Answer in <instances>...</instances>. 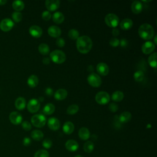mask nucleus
<instances>
[{"instance_id":"24","label":"nucleus","mask_w":157,"mask_h":157,"mask_svg":"<svg viewBox=\"0 0 157 157\" xmlns=\"http://www.w3.org/2000/svg\"><path fill=\"white\" fill-rule=\"evenodd\" d=\"M131 113L129 112H123L118 117V120L120 123H124L128 122L131 119Z\"/></svg>"},{"instance_id":"20","label":"nucleus","mask_w":157,"mask_h":157,"mask_svg":"<svg viewBox=\"0 0 157 157\" xmlns=\"http://www.w3.org/2000/svg\"><path fill=\"white\" fill-rule=\"evenodd\" d=\"M78 136L80 139L83 140H86L89 139L90 136V132L88 129L86 127L81 128L78 131Z\"/></svg>"},{"instance_id":"16","label":"nucleus","mask_w":157,"mask_h":157,"mask_svg":"<svg viewBox=\"0 0 157 157\" xmlns=\"http://www.w3.org/2000/svg\"><path fill=\"white\" fill-rule=\"evenodd\" d=\"M47 31L48 34L53 37H59L61 34V29L56 26H50Z\"/></svg>"},{"instance_id":"44","label":"nucleus","mask_w":157,"mask_h":157,"mask_svg":"<svg viewBox=\"0 0 157 157\" xmlns=\"http://www.w3.org/2000/svg\"><path fill=\"white\" fill-rule=\"evenodd\" d=\"M56 44L59 47H63L65 45V40L62 37H58L56 40Z\"/></svg>"},{"instance_id":"39","label":"nucleus","mask_w":157,"mask_h":157,"mask_svg":"<svg viewBox=\"0 0 157 157\" xmlns=\"http://www.w3.org/2000/svg\"><path fill=\"white\" fill-rule=\"evenodd\" d=\"M42 146L46 148H50L52 146V141L49 139H45L42 142Z\"/></svg>"},{"instance_id":"36","label":"nucleus","mask_w":157,"mask_h":157,"mask_svg":"<svg viewBox=\"0 0 157 157\" xmlns=\"http://www.w3.org/2000/svg\"><path fill=\"white\" fill-rule=\"evenodd\" d=\"M144 78V74L142 71H137L134 74V78L136 82H140Z\"/></svg>"},{"instance_id":"21","label":"nucleus","mask_w":157,"mask_h":157,"mask_svg":"<svg viewBox=\"0 0 157 157\" xmlns=\"http://www.w3.org/2000/svg\"><path fill=\"white\" fill-rule=\"evenodd\" d=\"M132 25H133V22L132 20L128 18L123 19L120 24V28L123 30H128L131 29Z\"/></svg>"},{"instance_id":"51","label":"nucleus","mask_w":157,"mask_h":157,"mask_svg":"<svg viewBox=\"0 0 157 157\" xmlns=\"http://www.w3.org/2000/svg\"><path fill=\"white\" fill-rule=\"evenodd\" d=\"M156 38H157V36L156 35H155V37H154V44L155 45H156V44H157V42H156Z\"/></svg>"},{"instance_id":"12","label":"nucleus","mask_w":157,"mask_h":157,"mask_svg":"<svg viewBox=\"0 0 157 157\" xmlns=\"http://www.w3.org/2000/svg\"><path fill=\"white\" fill-rule=\"evenodd\" d=\"M142 51L145 54L148 55L151 53L155 48V45L151 41H147L142 45Z\"/></svg>"},{"instance_id":"31","label":"nucleus","mask_w":157,"mask_h":157,"mask_svg":"<svg viewBox=\"0 0 157 157\" xmlns=\"http://www.w3.org/2000/svg\"><path fill=\"white\" fill-rule=\"evenodd\" d=\"M38 50L42 55H47L49 53L50 47L45 43H42L38 46Z\"/></svg>"},{"instance_id":"10","label":"nucleus","mask_w":157,"mask_h":157,"mask_svg":"<svg viewBox=\"0 0 157 157\" xmlns=\"http://www.w3.org/2000/svg\"><path fill=\"white\" fill-rule=\"evenodd\" d=\"M9 120L12 124L17 125L20 124L22 122L23 118L21 115L20 113L16 111H13L10 113Z\"/></svg>"},{"instance_id":"9","label":"nucleus","mask_w":157,"mask_h":157,"mask_svg":"<svg viewBox=\"0 0 157 157\" xmlns=\"http://www.w3.org/2000/svg\"><path fill=\"white\" fill-rule=\"evenodd\" d=\"M39 101L36 99H31L27 104L28 110L31 113H36L40 109Z\"/></svg>"},{"instance_id":"27","label":"nucleus","mask_w":157,"mask_h":157,"mask_svg":"<svg viewBox=\"0 0 157 157\" xmlns=\"http://www.w3.org/2000/svg\"><path fill=\"white\" fill-rule=\"evenodd\" d=\"M111 98L115 102H120L124 98V93L121 91H116L112 94Z\"/></svg>"},{"instance_id":"29","label":"nucleus","mask_w":157,"mask_h":157,"mask_svg":"<svg viewBox=\"0 0 157 157\" xmlns=\"http://www.w3.org/2000/svg\"><path fill=\"white\" fill-rule=\"evenodd\" d=\"M31 136L34 140L39 141L43 139L44 134L41 131L38 130V129H35L31 132Z\"/></svg>"},{"instance_id":"8","label":"nucleus","mask_w":157,"mask_h":157,"mask_svg":"<svg viewBox=\"0 0 157 157\" xmlns=\"http://www.w3.org/2000/svg\"><path fill=\"white\" fill-rule=\"evenodd\" d=\"M13 26L14 22L10 18H4L0 22V29L4 32L10 31L13 28Z\"/></svg>"},{"instance_id":"2","label":"nucleus","mask_w":157,"mask_h":157,"mask_svg":"<svg viewBox=\"0 0 157 157\" xmlns=\"http://www.w3.org/2000/svg\"><path fill=\"white\" fill-rule=\"evenodd\" d=\"M140 37L144 40L151 39L155 34L153 28L148 23H144L140 26L138 30Z\"/></svg>"},{"instance_id":"38","label":"nucleus","mask_w":157,"mask_h":157,"mask_svg":"<svg viewBox=\"0 0 157 157\" xmlns=\"http://www.w3.org/2000/svg\"><path fill=\"white\" fill-rule=\"evenodd\" d=\"M12 17L15 22L18 23L20 22L22 19V14L20 12L15 11L12 13Z\"/></svg>"},{"instance_id":"26","label":"nucleus","mask_w":157,"mask_h":157,"mask_svg":"<svg viewBox=\"0 0 157 157\" xmlns=\"http://www.w3.org/2000/svg\"><path fill=\"white\" fill-rule=\"evenodd\" d=\"M39 83V79L38 77L35 75H30L27 80V83L28 86L31 88H34L36 87Z\"/></svg>"},{"instance_id":"22","label":"nucleus","mask_w":157,"mask_h":157,"mask_svg":"<svg viewBox=\"0 0 157 157\" xmlns=\"http://www.w3.org/2000/svg\"><path fill=\"white\" fill-rule=\"evenodd\" d=\"M74 130V125L71 121H66L63 126V131L66 134H71Z\"/></svg>"},{"instance_id":"28","label":"nucleus","mask_w":157,"mask_h":157,"mask_svg":"<svg viewBox=\"0 0 157 157\" xmlns=\"http://www.w3.org/2000/svg\"><path fill=\"white\" fill-rule=\"evenodd\" d=\"M55 107L53 104L47 103L44 106V107L43 109V112H44V114L50 115H52L55 112Z\"/></svg>"},{"instance_id":"40","label":"nucleus","mask_w":157,"mask_h":157,"mask_svg":"<svg viewBox=\"0 0 157 157\" xmlns=\"http://www.w3.org/2000/svg\"><path fill=\"white\" fill-rule=\"evenodd\" d=\"M51 17H52V14L48 10L44 11L42 13V18L44 20H46V21L49 20L51 18Z\"/></svg>"},{"instance_id":"42","label":"nucleus","mask_w":157,"mask_h":157,"mask_svg":"<svg viewBox=\"0 0 157 157\" xmlns=\"http://www.w3.org/2000/svg\"><path fill=\"white\" fill-rule=\"evenodd\" d=\"M109 44L113 47H116L120 45V40L117 38H112L109 41Z\"/></svg>"},{"instance_id":"34","label":"nucleus","mask_w":157,"mask_h":157,"mask_svg":"<svg viewBox=\"0 0 157 157\" xmlns=\"http://www.w3.org/2000/svg\"><path fill=\"white\" fill-rule=\"evenodd\" d=\"M68 36L72 40L77 39L79 37V32L75 29H71L68 31Z\"/></svg>"},{"instance_id":"14","label":"nucleus","mask_w":157,"mask_h":157,"mask_svg":"<svg viewBox=\"0 0 157 157\" xmlns=\"http://www.w3.org/2000/svg\"><path fill=\"white\" fill-rule=\"evenodd\" d=\"M96 70L98 74L101 75H107L109 72V67L105 63H99L96 66Z\"/></svg>"},{"instance_id":"17","label":"nucleus","mask_w":157,"mask_h":157,"mask_svg":"<svg viewBox=\"0 0 157 157\" xmlns=\"http://www.w3.org/2000/svg\"><path fill=\"white\" fill-rule=\"evenodd\" d=\"M65 147L68 151H75L78 148V144L73 139H69L66 142Z\"/></svg>"},{"instance_id":"46","label":"nucleus","mask_w":157,"mask_h":157,"mask_svg":"<svg viewBox=\"0 0 157 157\" xmlns=\"http://www.w3.org/2000/svg\"><path fill=\"white\" fill-rule=\"evenodd\" d=\"M120 45L121 47H126L128 46V41L125 38H123L121 39V40L120 41Z\"/></svg>"},{"instance_id":"50","label":"nucleus","mask_w":157,"mask_h":157,"mask_svg":"<svg viewBox=\"0 0 157 157\" xmlns=\"http://www.w3.org/2000/svg\"><path fill=\"white\" fill-rule=\"evenodd\" d=\"M7 2V0H0V6H3L6 4Z\"/></svg>"},{"instance_id":"48","label":"nucleus","mask_w":157,"mask_h":157,"mask_svg":"<svg viewBox=\"0 0 157 157\" xmlns=\"http://www.w3.org/2000/svg\"><path fill=\"white\" fill-rule=\"evenodd\" d=\"M112 33L113 36H118L119 34H120V31H119V29H117V28H113V29H112Z\"/></svg>"},{"instance_id":"11","label":"nucleus","mask_w":157,"mask_h":157,"mask_svg":"<svg viewBox=\"0 0 157 157\" xmlns=\"http://www.w3.org/2000/svg\"><path fill=\"white\" fill-rule=\"evenodd\" d=\"M60 5L59 0H47L45 1V6L49 11H55L57 10Z\"/></svg>"},{"instance_id":"7","label":"nucleus","mask_w":157,"mask_h":157,"mask_svg":"<svg viewBox=\"0 0 157 157\" xmlns=\"http://www.w3.org/2000/svg\"><path fill=\"white\" fill-rule=\"evenodd\" d=\"M110 98L109 94L105 91H99L95 96L96 101L101 105L107 104L109 102Z\"/></svg>"},{"instance_id":"18","label":"nucleus","mask_w":157,"mask_h":157,"mask_svg":"<svg viewBox=\"0 0 157 157\" xmlns=\"http://www.w3.org/2000/svg\"><path fill=\"white\" fill-rule=\"evenodd\" d=\"M67 96V91L65 89L60 88L56 90L54 94V97L55 99L58 101H62L66 98Z\"/></svg>"},{"instance_id":"45","label":"nucleus","mask_w":157,"mask_h":157,"mask_svg":"<svg viewBox=\"0 0 157 157\" xmlns=\"http://www.w3.org/2000/svg\"><path fill=\"white\" fill-rule=\"evenodd\" d=\"M31 143V140L30 138L28 137H26L23 139V144L24 146H26V147H28L29 145H30Z\"/></svg>"},{"instance_id":"47","label":"nucleus","mask_w":157,"mask_h":157,"mask_svg":"<svg viewBox=\"0 0 157 157\" xmlns=\"http://www.w3.org/2000/svg\"><path fill=\"white\" fill-rule=\"evenodd\" d=\"M45 94L49 96L53 95V91L52 88L50 87L46 88V89L45 90Z\"/></svg>"},{"instance_id":"4","label":"nucleus","mask_w":157,"mask_h":157,"mask_svg":"<svg viewBox=\"0 0 157 157\" xmlns=\"http://www.w3.org/2000/svg\"><path fill=\"white\" fill-rule=\"evenodd\" d=\"M46 117L43 114H36L31 118L32 124L36 128H42L46 123Z\"/></svg>"},{"instance_id":"6","label":"nucleus","mask_w":157,"mask_h":157,"mask_svg":"<svg viewBox=\"0 0 157 157\" xmlns=\"http://www.w3.org/2000/svg\"><path fill=\"white\" fill-rule=\"evenodd\" d=\"M87 81L90 85L93 87H99L102 83L101 78L99 75L95 73H91L87 77Z\"/></svg>"},{"instance_id":"19","label":"nucleus","mask_w":157,"mask_h":157,"mask_svg":"<svg viewBox=\"0 0 157 157\" xmlns=\"http://www.w3.org/2000/svg\"><path fill=\"white\" fill-rule=\"evenodd\" d=\"M143 6L140 1H134L131 4V10L134 13L138 14L140 13L142 10Z\"/></svg>"},{"instance_id":"49","label":"nucleus","mask_w":157,"mask_h":157,"mask_svg":"<svg viewBox=\"0 0 157 157\" xmlns=\"http://www.w3.org/2000/svg\"><path fill=\"white\" fill-rule=\"evenodd\" d=\"M50 58H43V59H42V63H43V64H45V65H47V64H48L49 63H50Z\"/></svg>"},{"instance_id":"52","label":"nucleus","mask_w":157,"mask_h":157,"mask_svg":"<svg viewBox=\"0 0 157 157\" xmlns=\"http://www.w3.org/2000/svg\"><path fill=\"white\" fill-rule=\"evenodd\" d=\"M39 102H40H40H42V101H44L43 98H42V97H40L39 99Z\"/></svg>"},{"instance_id":"41","label":"nucleus","mask_w":157,"mask_h":157,"mask_svg":"<svg viewBox=\"0 0 157 157\" xmlns=\"http://www.w3.org/2000/svg\"><path fill=\"white\" fill-rule=\"evenodd\" d=\"M21 126L23 129L25 131H29L31 129V124L29 122L27 121H24L21 123Z\"/></svg>"},{"instance_id":"37","label":"nucleus","mask_w":157,"mask_h":157,"mask_svg":"<svg viewBox=\"0 0 157 157\" xmlns=\"http://www.w3.org/2000/svg\"><path fill=\"white\" fill-rule=\"evenodd\" d=\"M34 157H49V153L47 150L40 149L35 153Z\"/></svg>"},{"instance_id":"25","label":"nucleus","mask_w":157,"mask_h":157,"mask_svg":"<svg viewBox=\"0 0 157 157\" xmlns=\"http://www.w3.org/2000/svg\"><path fill=\"white\" fill-rule=\"evenodd\" d=\"M52 19L54 23L56 24H60L64 20V15L60 12H56L52 15Z\"/></svg>"},{"instance_id":"53","label":"nucleus","mask_w":157,"mask_h":157,"mask_svg":"<svg viewBox=\"0 0 157 157\" xmlns=\"http://www.w3.org/2000/svg\"><path fill=\"white\" fill-rule=\"evenodd\" d=\"M74 157H83V156H81V155H76V156H75Z\"/></svg>"},{"instance_id":"1","label":"nucleus","mask_w":157,"mask_h":157,"mask_svg":"<svg viewBox=\"0 0 157 157\" xmlns=\"http://www.w3.org/2000/svg\"><path fill=\"white\" fill-rule=\"evenodd\" d=\"M76 46L80 53L85 54L91 50L93 46V42L90 37L82 36L77 39Z\"/></svg>"},{"instance_id":"33","label":"nucleus","mask_w":157,"mask_h":157,"mask_svg":"<svg viewBox=\"0 0 157 157\" xmlns=\"http://www.w3.org/2000/svg\"><path fill=\"white\" fill-rule=\"evenodd\" d=\"M83 150L86 153H91L94 150V144L91 141H87L83 145Z\"/></svg>"},{"instance_id":"35","label":"nucleus","mask_w":157,"mask_h":157,"mask_svg":"<svg viewBox=\"0 0 157 157\" xmlns=\"http://www.w3.org/2000/svg\"><path fill=\"white\" fill-rule=\"evenodd\" d=\"M79 110V107L76 104H72L69 106L67 109V113L69 115L75 114Z\"/></svg>"},{"instance_id":"30","label":"nucleus","mask_w":157,"mask_h":157,"mask_svg":"<svg viewBox=\"0 0 157 157\" xmlns=\"http://www.w3.org/2000/svg\"><path fill=\"white\" fill-rule=\"evenodd\" d=\"M12 7L17 12H20L24 9L25 4L22 1L16 0L12 2Z\"/></svg>"},{"instance_id":"32","label":"nucleus","mask_w":157,"mask_h":157,"mask_svg":"<svg viewBox=\"0 0 157 157\" xmlns=\"http://www.w3.org/2000/svg\"><path fill=\"white\" fill-rule=\"evenodd\" d=\"M156 58H157V54L156 52H155V53L151 54L148 59V62L149 65L153 68L156 67V64H156Z\"/></svg>"},{"instance_id":"13","label":"nucleus","mask_w":157,"mask_h":157,"mask_svg":"<svg viewBox=\"0 0 157 157\" xmlns=\"http://www.w3.org/2000/svg\"><path fill=\"white\" fill-rule=\"evenodd\" d=\"M47 124L51 130L56 131L60 127V121L55 117H51L48 120Z\"/></svg>"},{"instance_id":"15","label":"nucleus","mask_w":157,"mask_h":157,"mask_svg":"<svg viewBox=\"0 0 157 157\" xmlns=\"http://www.w3.org/2000/svg\"><path fill=\"white\" fill-rule=\"evenodd\" d=\"M29 34L34 37L39 38L42 34V28L37 25H33L29 29Z\"/></svg>"},{"instance_id":"5","label":"nucleus","mask_w":157,"mask_h":157,"mask_svg":"<svg viewBox=\"0 0 157 157\" xmlns=\"http://www.w3.org/2000/svg\"><path fill=\"white\" fill-rule=\"evenodd\" d=\"M105 22L109 27L115 28L119 23V18L115 13H110L106 15L105 17Z\"/></svg>"},{"instance_id":"3","label":"nucleus","mask_w":157,"mask_h":157,"mask_svg":"<svg viewBox=\"0 0 157 157\" xmlns=\"http://www.w3.org/2000/svg\"><path fill=\"white\" fill-rule=\"evenodd\" d=\"M50 58L56 64H61L66 60L65 53L59 50H55L50 53Z\"/></svg>"},{"instance_id":"43","label":"nucleus","mask_w":157,"mask_h":157,"mask_svg":"<svg viewBox=\"0 0 157 157\" xmlns=\"http://www.w3.org/2000/svg\"><path fill=\"white\" fill-rule=\"evenodd\" d=\"M109 109L112 112H116L118 109V106L116 103L112 102L109 104Z\"/></svg>"},{"instance_id":"23","label":"nucleus","mask_w":157,"mask_h":157,"mask_svg":"<svg viewBox=\"0 0 157 157\" xmlns=\"http://www.w3.org/2000/svg\"><path fill=\"white\" fill-rule=\"evenodd\" d=\"M26 100L23 97H18L15 101V106L19 110H23L26 107Z\"/></svg>"}]
</instances>
